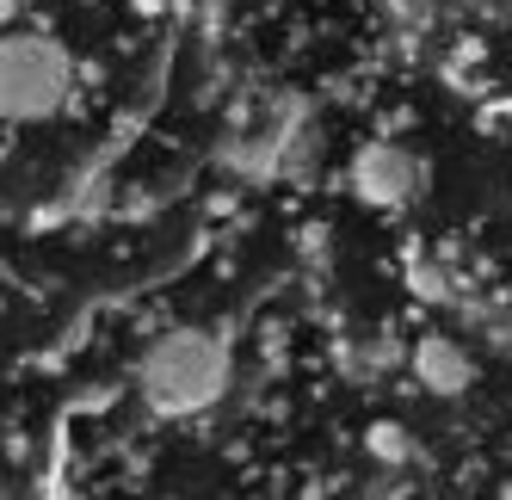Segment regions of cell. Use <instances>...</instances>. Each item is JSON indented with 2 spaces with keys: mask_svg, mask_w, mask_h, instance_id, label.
Returning <instances> with one entry per match:
<instances>
[{
  "mask_svg": "<svg viewBox=\"0 0 512 500\" xmlns=\"http://www.w3.org/2000/svg\"><path fill=\"white\" fill-rule=\"evenodd\" d=\"M136 383L155 414H204L229 389V346L210 328H173L161 334L136 365Z\"/></svg>",
  "mask_w": 512,
  "mask_h": 500,
  "instance_id": "obj_1",
  "label": "cell"
},
{
  "mask_svg": "<svg viewBox=\"0 0 512 500\" xmlns=\"http://www.w3.org/2000/svg\"><path fill=\"white\" fill-rule=\"evenodd\" d=\"M75 87L68 56L38 31H7L0 38V124H38L56 118Z\"/></svg>",
  "mask_w": 512,
  "mask_h": 500,
  "instance_id": "obj_2",
  "label": "cell"
},
{
  "mask_svg": "<svg viewBox=\"0 0 512 500\" xmlns=\"http://www.w3.org/2000/svg\"><path fill=\"white\" fill-rule=\"evenodd\" d=\"M432 180V167L426 155H414L408 142H364L358 161H352V186L364 204H377V210H401V204H414Z\"/></svg>",
  "mask_w": 512,
  "mask_h": 500,
  "instance_id": "obj_3",
  "label": "cell"
},
{
  "mask_svg": "<svg viewBox=\"0 0 512 500\" xmlns=\"http://www.w3.org/2000/svg\"><path fill=\"white\" fill-rule=\"evenodd\" d=\"M414 377L426 396H469V383H475V359L451 340V334H426L414 346Z\"/></svg>",
  "mask_w": 512,
  "mask_h": 500,
  "instance_id": "obj_4",
  "label": "cell"
},
{
  "mask_svg": "<svg viewBox=\"0 0 512 500\" xmlns=\"http://www.w3.org/2000/svg\"><path fill=\"white\" fill-rule=\"evenodd\" d=\"M364 451H371L377 463H389V470H401V463H414V433L395 420H377L371 433H364Z\"/></svg>",
  "mask_w": 512,
  "mask_h": 500,
  "instance_id": "obj_5",
  "label": "cell"
},
{
  "mask_svg": "<svg viewBox=\"0 0 512 500\" xmlns=\"http://www.w3.org/2000/svg\"><path fill=\"white\" fill-rule=\"evenodd\" d=\"M0 161H7V136H0Z\"/></svg>",
  "mask_w": 512,
  "mask_h": 500,
  "instance_id": "obj_6",
  "label": "cell"
}]
</instances>
